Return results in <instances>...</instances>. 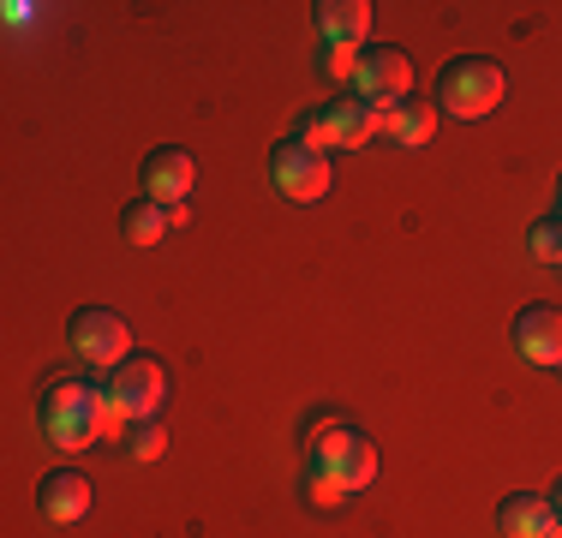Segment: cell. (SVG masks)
<instances>
[{
    "label": "cell",
    "instance_id": "ffe728a7",
    "mask_svg": "<svg viewBox=\"0 0 562 538\" xmlns=\"http://www.w3.org/2000/svg\"><path fill=\"white\" fill-rule=\"evenodd\" d=\"M551 508H557V527H562V479L551 484Z\"/></svg>",
    "mask_w": 562,
    "mask_h": 538
},
{
    "label": "cell",
    "instance_id": "3957f363",
    "mask_svg": "<svg viewBox=\"0 0 562 538\" xmlns=\"http://www.w3.org/2000/svg\"><path fill=\"white\" fill-rule=\"evenodd\" d=\"M503 66L491 60V54H461V60L443 66V78H437V108H449V114L461 120H485L491 108L503 102Z\"/></svg>",
    "mask_w": 562,
    "mask_h": 538
},
{
    "label": "cell",
    "instance_id": "e0dca14e",
    "mask_svg": "<svg viewBox=\"0 0 562 538\" xmlns=\"http://www.w3.org/2000/svg\"><path fill=\"white\" fill-rule=\"evenodd\" d=\"M126 437H132V455H138V461H156V455L168 449V430L156 425V419H138V425H126Z\"/></svg>",
    "mask_w": 562,
    "mask_h": 538
},
{
    "label": "cell",
    "instance_id": "4fadbf2b",
    "mask_svg": "<svg viewBox=\"0 0 562 538\" xmlns=\"http://www.w3.org/2000/svg\"><path fill=\"white\" fill-rule=\"evenodd\" d=\"M497 527H503V538H551L557 508H551V496H503Z\"/></svg>",
    "mask_w": 562,
    "mask_h": 538
},
{
    "label": "cell",
    "instance_id": "8992f818",
    "mask_svg": "<svg viewBox=\"0 0 562 538\" xmlns=\"http://www.w3.org/2000/svg\"><path fill=\"white\" fill-rule=\"evenodd\" d=\"M66 341H72V354L85 359V366L97 371H114L132 359V329L120 312H102V305H85L72 323H66Z\"/></svg>",
    "mask_w": 562,
    "mask_h": 538
},
{
    "label": "cell",
    "instance_id": "2e32d148",
    "mask_svg": "<svg viewBox=\"0 0 562 538\" xmlns=\"http://www.w3.org/2000/svg\"><path fill=\"white\" fill-rule=\"evenodd\" d=\"M527 246H532V258H539V264H557L562 269V215L557 210L544 215V222H532Z\"/></svg>",
    "mask_w": 562,
    "mask_h": 538
},
{
    "label": "cell",
    "instance_id": "9c48e42d",
    "mask_svg": "<svg viewBox=\"0 0 562 538\" xmlns=\"http://www.w3.org/2000/svg\"><path fill=\"white\" fill-rule=\"evenodd\" d=\"M515 347H520V359H532V366H557L562 371V312L557 305H527V312L515 317Z\"/></svg>",
    "mask_w": 562,
    "mask_h": 538
},
{
    "label": "cell",
    "instance_id": "44dd1931",
    "mask_svg": "<svg viewBox=\"0 0 562 538\" xmlns=\"http://www.w3.org/2000/svg\"><path fill=\"white\" fill-rule=\"evenodd\" d=\"M557 215H562V180H557Z\"/></svg>",
    "mask_w": 562,
    "mask_h": 538
},
{
    "label": "cell",
    "instance_id": "d6986e66",
    "mask_svg": "<svg viewBox=\"0 0 562 538\" xmlns=\"http://www.w3.org/2000/svg\"><path fill=\"white\" fill-rule=\"evenodd\" d=\"M312 503H347V491L336 479H312Z\"/></svg>",
    "mask_w": 562,
    "mask_h": 538
},
{
    "label": "cell",
    "instance_id": "7a4b0ae2",
    "mask_svg": "<svg viewBox=\"0 0 562 538\" xmlns=\"http://www.w3.org/2000/svg\"><path fill=\"white\" fill-rule=\"evenodd\" d=\"M312 479H336L347 496L378 479V442L359 425H324L312 437Z\"/></svg>",
    "mask_w": 562,
    "mask_h": 538
},
{
    "label": "cell",
    "instance_id": "30bf717a",
    "mask_svg": "<svg viewBox=\"0 0 562 538\" xmlns=\"http://www.w3.org/2000/svg\"><path fill=\"white\" fill-rule=\"evenodd\" d=\"M317 36H324V48H366L371 7L366 0H317Z\"/></svg>",
    "mask_w": 562,
    "mask_h": 538
},
{
    "label": "cell",
    "instance_id": "7c38bea8",
    "mask_svg": "<svg viewBox=\"0 0 562 538\" xmlns=\"http://www.w3.org/2000/svg\"><path fill=\"white\" fill-rule=\"evenodd\" d=\"M36 503H43V515L66 527V520H85L90 515V479L85 473H48L43 491H36Z\"/></svg>",
    "mask_w": 562,
    "mask_h": 538
},
{
    "label": "cell",
    "instance_id": "ac0fdd59",
    "mask_svg": "<svg viewBox=\"0 0 562 538\" xmlns=\"http://www.w3.org/2000/svg\"><path fill=\"white\" fill-rule=\"evenodd\" d=\"M395 114L401 102H371V138H395Z\"/></svg>",
    "mask_w": 562,
    "mask_h": 538
},
{
    "label": "cell",
    "instance_id": "9a60e30c",
    "mask_svg": "<svg viewBox=\"0 0 562 538\" xmlns=\"http://www.w3.org/2000/svg\"><path fill=\"white\" fill-rule=\"evenodd\" d=\"M431 132H437V102H401V114H395V144H431Z\"/></svg>",
    "mask_w": 562,
    "mask_h": 538
},
{
    "label": "cell",
    "instance_id": "52a82bcc",
    "mask_svg": "<svg viewBox=\"0 0 562 538\" xmlns=\"http://www.w3.org/2000/svg\"><path fill=\"white\" fill-rule=\"evenodd\" d=\"M359 97L366 102H407V85H413V60L390 43H371L359 54V72H353Z\"/></svg>",
    "mask_w": 562,
    "mask_h": 538
},
{
    "label": "cell",
    "instance_id": "277c9868",
    "mask_svg": "<svg viewBox=\"0 0 562 538\" xmlns=\"http://www.w3.org/2000/svg\"><path fill=\"white\" fill-rule=\"evenodd\" d=\"M109 407H114V425H138V419H156L162 413V401H168V371H162V359H150V354H132L126 366H114L109 371Z\"/></svg>",
    "mask_w": 562,
    "mask_h": 538
},
{
    "label": "cell",
    "instance_id": "8fae6325",
    "mask_svg": "<svg viewBox=\"0 0 562 538\" xmlns=\"http://www.w3.org/2000/svg\"><path fill=\"white\" fill-rule=\"evenodd\" d=\"M329 132V150H353V144H371V102L366 97H336L317 108Z\"/></svg>",
    "mask_w": 562,
    "mask_h": 538
},
{
    "label": "cell",
    "instance_id": "6da1fadb",
    "mask_svg": "<svg viewBox=\"0 0 562 538\" xmlns=\"http://www.w3.org/2000/svg\"><path fill=\"white\" fill-rule=\"evenodd\" d=\"M36 419H43L55 449H90L102 430H114V407H109V389L90 383V377H48Z\"/></svg>",
    "mask_w": 562,
    "mask_h": 538
},
{
    "label": "cell",
    "instance_id": "5bb4252c",
    "mask_svg": "<svg viewBox=\"0 0 562 538\" xmlns=\"http://www.w3.org/2000/svg\"><path fill=\"white\" fill-rule=\"evenodd\" d=\"M168 204H156V198H132L126 210H120V234L132 239V246H156V239L168 234Z\"/></svg>",
    "mask_w": 562,
    "mask_h": 538
},
{
    "label": "cell",
    "instance_id": "7402d4cb",
    "mask_svg": "<svg viewBox=\"0 0 562 538\" xmlns=\"http://www.w3.org/2000/svg\"><path fill=\"white\" fill-rule=\"evenodd\" d=\"M551 538H562V527H557V533H551Z\"/></svg>",
    "mask_w": 562,
    "mask_h": 538
},
{
    "label": "cell",
    "instance_id": "5b68a950",
    "mask_svg": "<svg viewBox=\"0 0 562 538\" xmlns=\"http://www.w3.org/2000/svg\"><path fill=\"white\" fill-rule=\"evenodd\" d=\"M329 180H336L329 150H312V144H300V138H281L276 150H270V186H276L281 198H293V204L324 198Z\"/></svg>",
    "mask_w": 562,
    "mask_h": 538
},
{
    "label": "cell",
    "instance_id": "ba28073f",
    "mask_svg": "<svg viewBox=\"0 0 562 538\" xmlns=\"http://www.w3.org/2000/svg\"><path fill=\"white\" fill-rule=\"evenodd\" d=\"M198 180V161L192 150H180V144H162V150L144 156V198H156V204H186V192H192Z\"/></svg>",
    "mask_w": 562,
    "mask_h": 538
}]
</instances>
